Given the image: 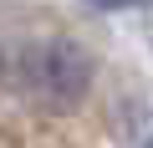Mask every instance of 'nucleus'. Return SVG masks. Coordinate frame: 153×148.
Masks as SVG:
<instances>
[{
	"label": "nucleus",
	"instance_id": "1",
	"mask_svg": "<svg viewBox=\"0 0 153 148\" xmlns=\"http://www.w3.org/2000/svg\"><path fill=\"white\" fill-rule=\"evenodd\" d=\"M21 82H26L31 97H41L51 107H71V102H82L87 87H92V56L71 36H46V41L26 46Z\"/></svg>",
	"mask_w": 153,
	"mask_h": 148
},
{
	"label": "nucleus",
	"instance_id": "3",
	"mask_svg": "<svg viewBox=\"0 0 153 148\" xmlns=\"http://www.w3.org/2000/svg\"><path fill=\"white\" fill-rule=\"evenodd\" d=\"M148 148H153V143H148Z\"/></svg>",
	"mask_w": 153,
	"mask_h": 148
},
{
	"label": "nucleus",
	"instance_id": "2",
	"mask_svg": "<svg viewBox=\"0 0 153 148\" xmlns=\"http://www.w3.org/2000/svg\"><path fill=\"white\" fill-rule=\"evenodd\" d=\"M87 5H97V10H123V5H138V0H87Z\"/></svg>",
	"mask_w": 153,
	"mask_h": 148
}]
</instances>
